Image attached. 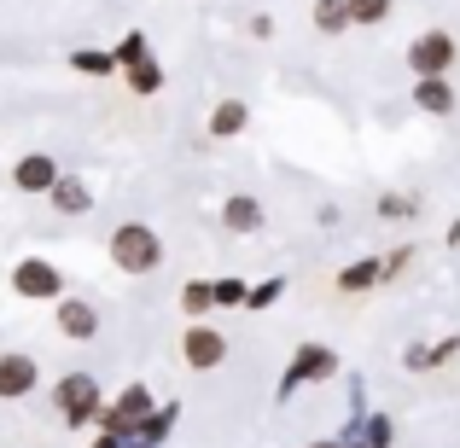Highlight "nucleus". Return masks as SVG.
Wrapping results in <instances>:
<instances>
[{"label": "nucleus", "mask_w": 460, "mask_h": 448, "mask_svg": "<svg viewBox=\"0 0 460 448\" xmlns=\"http://www.w3.org/2000/svg\"><path fill=\"white\" fill-rule=\"evenodd\" d=\"M111 262L123 274H135V280H146V274L164 268V239H157V227L146 222H123V227H111Z\"/></svg>", "instance_id": "1"}, {"label": "nucleus", "mask_w": 460, "mask_h": 448, "mask_svg": "<svg viewBox=\"0 0 460 448\" xmlns=\"http://www.w3.org/2000/svg\"><path fill=\"white\" fill-rule=\"evenodd\" d=\"M338 367H344V361H338V349H332V344H314V338H309V344H297V356L286 361V373H280V384H274V396H280V402H292L304 384H326Z\"/></svg>", "instance_id": "2"}, {"label": "nucleus", "mask_w": 460, "mask_h": 448, "mask_svg": "<svg viewBox=\"0 0 460 448\" xmlns=\"http://www.w3.org/2000/svg\"><path fill=\"white\" fill-rule=\"evenodd\" d=\"M53 402H58V419L65 426H100L105 414V396H100V379L93 373H65V379L53 384Z\"/></svg>", "instance_id": "3"}, {"label": "nucleus", "mask_w": 460, "mask_h": 448, "mask_svg": "<svg viewBox=\"0 0 460 448\" xmlns=\"http://www.w3.org/2000/svg\"><path fill=\"white\" fill-rule=\"evenodd\" d=\"M157 414V396L146 391V384H123V391L105 402L100 414V431H117V437H140V426Z\"/></svg>", "instance_id": "4"}, {"label": "nucleus", "mask_w": 460, "mask_h": 448, "mask_svg": "<svg viewBox=\"0 0 460 448\" xmlns=\"http://www.w3.org/2000/svg\"><path fill=\"white\" fill-rule=\"evenodd\" d=\"M12 292L23 303H58L65 297V268L53 257H23L12 262Z\"/></svg>", "instance_id": "5"}, {"label": "nucleus", "mask_w": 460, "mask_h": 448, "mask_svg": "<svg viewBox=\"0 0 460 448\" xmlns=\"http://www.w3.org/2000/svg\"><path fill=\"white\" fill-rule=\"evenodd\" d=\"M455 58H460V47H455L449 30H420L414 41H408V70H414V76H449Z\"/></svg>", "instance_id": "6"}, {"label": "nucleus", "mask_w": 460, "mask_h": 448, "mask_svg": "<svg viewBox=\"0 0 460 448\" xmlns=\"http://www.w3.org/2000/svg\"><path fill=\"white\" fill-rule=\"evenodd\" d=\"M181 361H187L192 373H216L227 361V332H216V326L204 321H187V338H181Z\"/></svg>", "instance_id": "7"}, {"label": "nucleus", "mask_w": 460, "mask_h": 448, "mask_svg": "<svg viewBox=\"0 0 460 448\" xmlns=\"http://www.w3.org/2000/svg\"><path fill=\"white\" fill-rule=\"evenodd\" d=\"M53 321H58V338H70V344H93V338H100V303L65 292L53 303Z\"/></svg>", "instance_id": "8"}, {"label": "nucleus", "mask_w": 460, "mask_h": 448, "mask_svg": "<svg viewBox=\"0 0 460 448\" xmlns=\"http://www.w3.org/2000/svg\"><path fill=\"white\" fill-rule=\"evenodd\" d=\"M58 175H65V169L53 163V152H23L18 163H12V187H18L23 198H47V192L58 187Z\"/></svg>", "instance_id": "9"}, {"label": "nucleus", "mask_w": 460, "mask_h": 448, "mask_svg": "<svg viewBox=\"0 0 460 448\" xmlns=\"http://www.w3.org/2000/svg\"><path fill=\"white\" fill-rule=\"evenodd\" d=\"M35 384H41V361L23 356V349H6L0 356V402H23Z\"/></svg>", "instance_id": "10"}, {"label": "nucleus", "mask_w": 460, "mask_h": 448, "mask_svg": "<svg viewBox=\"0 0 460 448\" xmlns=\"http://www.w3.org/2000/svg\"><path fill=\"white\" fill-rule=\"evenodd\" d=\"M391 280V262H379V257H356L349 268H338V280H332V292H373V285H385Z\"/></svg>", "instance_id": "11"}, {"label": "nucleus", "mask_w": 460, "mask_h": 448, "mask_svg": "<svg viewBox=\"0 0 460 448\" xmlns=\"http://www.w3.org/2000/svg\"><path fill=\"white\" fill-rule=\"evenodd\" d=\"M262 222H269V210H262V198H251V192H234V198L222 204L227 233H262Z\"/></svg>", "instance_id": "12"}, {"label": "nucleus", "mask_w": 460, "mask_h": 448, "mask_svg": "<svg viewBox=\"0 0 460 448\" xmlns=\"http://www.w3.org/2000/svg\"><path fill=\"white\" fill-rule=\"evenodd\" d=\"M47 204H53L58 215H88L93 210V187L82 175H58V187L47 192Z\"/></svg>", "instance_id": "13"}, {"label": "nucleus", "mask_w": 460, "mask_h": 448, "mask_svg": "<svg viewBox=\"0 0 460 448\" xmlns=\"http://www.w3.org/2000/svg\"><path fill=\"white\" fill-rule=\"evenodd\" d=\"M414 111H426V117H449V111H455V88H449V76H414Z\"/></svg>", "instance_id": "14"}, {"label": "nucleus", "mask_w": 460, "mask_h": 448, "mask_svg": "<svg viewBox=\"0 0 460 448\" xmlns=\"http://www.w3.org/2000/svg\"><path fill=\"white\" fill-rule=\"evenodd\" d=\"M210 140H234V135H245L251 128V105H239V100H216L210 105Z\"/></svg>", "instance_id": "15"}, {"label": "nucleus", "mask_w": 460, "mask_h": 448, "mask_svg": "<svg viewBox=\"0 0 460 448\" xmlns=\"http://www.w3.org/2000/svg\"><path fill=\"white\" fill-rule=\"evenodd\" d=\"M65 65L76 70V76H100V82L123 70V65H117V53H111V47H70V53H65Z\"/></svg>", "instance_id": "16"}, {"label": "nucleus", "mask_w": 460, "mask_h": 448, "mask_svg": "<svg viewBox=\"0 0 460 448\" xmlns=\"http://www.w3.org/2000/svg\"><path fill=\"white\" fill-rule=\"evenodd\" d=\"M309 18H314V30H321V35H344V30H356V18H349V0H314Z\"/></svg>", "instance_id": "17"}, {"label": "nucleus", "mask_w": 460, "mask_h": 448, "mask_svg": "<svg viewBox=\"0 0 460 448\" xmlns=\"http://www.w3.org/2000/svg\"><path fill=\"white\" fill-rule=\"evenodd\" d=\"M356 443L361 448H391L396 443V419L391 414H361L356 419Z\"/></svg>", "instance_id": "18"}, {"label": "nucleus", "mask_w": 460, "mask_h": 448, "mask_svg": "<svg viewBox=\"0 0 460 448\" xmlns=\"http://www.w3.org/2000/svg\"><path fill=\"white\" fill-rule=\"evenodd\" d=\"M210 309H216V280H187L181 285V314H187V321H204Z\"/></svg>", "instance_id": "19"}, {"label": "nucleus", "mask_w": 460, "mask_h": 448, "mask_svg": "<svg viewBox=\"0 0 460 448\" xmlns=\"http://www.w3.org/2000/svg\"><path fill=\"white\" fill-rule=\"evenodd\" d=\"M123 76H128V88H135L140 100H152V93L164 88V65H157V58H140V65H128Z\"/></svg>", "instance_id": "20"}, {"label": "nucleus", "mask_w": 460, "mask_h": 448, "mask_svg": "<svg viewBox=\"0 0 460 448\" xmlns=\"http://www.w3.org/2000/svg\"><path fill=\"white\" fill-rule=\"evenodd\" d=\"M396 0H349V18H356V30H379L385 18H391Z\"/></svg>", "instance_id": "21"}, {"label": "nucleus", "mask_w": 460, "mask_h": 448, "mask_svg": "<svg viewBox=\"0 0 460 448\" xmlns=\"http://www.w3.org/2000/svg\"><path fill=\"white\" fill-rule=\"evenodd\" d=\"M175 419H181V408H175V402H157V414L146 419V426H140V437H146V443H164L169 431H175Z\"/></svg>", "instance_id": "22"}, {"label": "nucleus", "mask_w": 460, "mask_h": 448, "mask_svg": "<svg viewBox=\"0 0 460 448\" xmlns=\"http://www.w3.org/2000/svg\"><path fill=\"white\" fill-rule=\"evenodd\" d=\"M286 297V274H274V280H257V285H251V297H245V309H274V303H280Z\"/></svg>", "instance_id": "23"}, {"label": "nucleus", "mask_w": 460, "mask_h": 448, "mask_svg": "<svg viewBox=\"0 0 460 448\" xmlns=\"http://www.w3.org/2000/svg\"><path fill=\"white\" fill-rule=\"evenodd\" d=\"M245 297H251V285L239 280V274H222V280H216V309H245Z\"/></svg>", "instance_id": "24"}, {"label": "nucleus", "mask_w": 460, "mask_h": 448, "mask_svg": "<svg viewBox=\"0 0 460 448\" xmlns=\"http://www.w3.org/2000/svg\"><path fill=\"white\" fill-rule=\"evenodd\" d=\"M111 53H117V65H123V70H128V65H140V58H152V47H146V35H140V30H128V35H123V41H117V47H111Z\"/></svg>", "instance_id": "25"}, {"label": "nucleus", "mask_w": 460, "mask_h": 448, "mask_svg": "<svg viewBox=\"0 0 460 448\" xmlns=\"http://www.w3.org/2000/svg\"><path fill=\"white\" fill-rule=\"evenodd\" d=\"M379 215H385V222H408V215H420V204L408 198V192H385V198H379Z\"/></svg>", "instance_id": "26"}, {"label": "nucleus", "mask_w": 460, "mask_h": 448, "mask_svg": "<svg viewBox=\"0 0 460 448\" xmlns=\"http://www.w3.org/2000/svg\"><path fill=\"white\" fill-rule=\"evenodd\" d=\"M402 367H408V373H426V367H431V349H426V344H408V349H402Z\"/></svg>", "instance_id": "27"}, {"label": "nucleus", "mask_w": 460, "mask_h": 448, "mask_svg": "<svg viewBox=\"0 0 460 448\" xmlns=\"http://www.w3.org/2000/svg\"><path fill=\"white\" fill-rule=\"evenodd\" d=\"M449 356H460V332H449L443 344H431V367H443Z\"/></svg>", "instance_id": "28"}, {"label": "nucleus", "mask_w": 460, "mask_h": 448, "mask_svg": "<svg viewBox=\"0 0 460 448\" xmlns=\"http://www.w3.org/2000/svg\"><path fill=\"white\" fill-rule=\"evenodd\" d=\"M88 448H128V437H117V431H100V437H93Z\"/></svg>", "instance_id": "29"}, {"label": "nucleus", "mask_w": 460, "mask_h": 448, "mask_svg": "<svg viewBox=\"0 0 460 448\" xmlns=\"http://www.w3.org/2000/svg\"><path fill=\"white\" fill-rule=\"evenodd\" d=\"M309 448H344V437H321V443H309Z\"/></svg>", "instance_id": "30"}, {"label": "nucleus", "mask_w": 460, "mask_h": 448, "mask_svg": "<svg viewBox=\"0 0 460 448\" xmlns=\"http://www.w3.org/2000/svg\"><path fill=\"white\" fill-rule=\"evenodd\" d=\"M449 245H460V215H455V222H449Z\"/></svg>", "instance_id": "31"}, {"label": "nucleus", "mask_w": 460, "mask_h": 448, "mask_svg": "<svg viewBox=\"0 0 460 448\" xmlns=\"http://www.w3.org/2000/svg\"><path fill=\"white\" fill-rule=\"evenodd\" d=\"M128 448H164V443H146V437H128Z\"/></svg>", "instance_id": "32"}, {"label": "nucleus", "mask_w": 460, "mask_h": 448, "mask_svg": "<svg viewBox=\"0 0 460 448\" xmlns=\"http://www.w3.org/2000/svg\"><path fill=\"white\" fill-rule=\"evenodd\" d=\"M344 448H361V443H344Z\"/></svg>", "instance_id": "33"}]
</instances>
